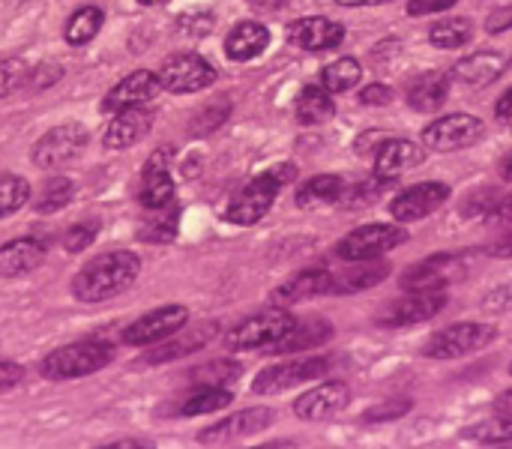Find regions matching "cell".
<instances>
[{
	"mask_svg": "<svg viewBox=\"0 0 512 449\" xmlns=\"http://www.w3.org/2000/svg\"><path fill=\"white\" fill-rule=\"evenodd\" d=\"M141 273V261L138 255L117 249V252H105L93 261H87L75 279H72V297L78 303H105L111 297H120L123 291L132 288V282Z\"/></svg>",
	"mask_w": 512,
	"mask_h": 449,
	"instance_id": "obj_1",
	"label": "cell"
},
{
	"mask_svg": "<svg viewBox=\"0 0 512 449\" xmlns=\"http://www.w3.org/2000/svg\"><path fill=\"white\" fill-rule=\"evenodd\" d=\"M111 360H114L111 345H105V342H75V345H63V348L51 351L42 360V375L48 381H75V378L96 375Z\"/></svg>",
	"mask_w": 512,
	"mask_h": 449,
	"instance_id": "obj_2",
	"label": "cell"
},
{
	"mask_svg": "<svg viewBox=\"0 0 512 449\" xmlns=\"http://www.w3.org/2000/svg\"><path fill=\"white\" fill-rule=\"evenodd\" d=\"M294 315L285 309V306H270V309H264V312H258V315H252V318H246L243 324H237L231 333H228V339H225V345L231 348V351H258V348H270V345H276L279 339H285L291 330H294Z\"/></svg>",
	"mask_w": 512,
	"mask_h": 449,
	"instance_id": "obj_3",
	"label": "cell"
},
{
	"mask_svg": "<svg viewBox=\"0 0 512 449\" xmlns=\"http://www.w3.org/2000/svg\"><path fill=\"white\" fill-rule=\"evenodd\" d=\"M498 339V330L489 324H474V321H462V324H450L441 333H435L426 345L423 354L432 360H459V357H471L483 348H489Z\"/></svg>",
	"mask_w": 512,
	"mask_h": 449,
	"instance_id": "obj_4",
	"label": "cell"
},
{
	"mask_svg": "<svg viewBox=\"0 0 512 449\" xmlns=\"http://www.w3.org/2000/svg\"><path fill=\"white\" fill-rule=\"evenodd\" d=\"M468 258L453 252H438L414 267H408L399 279L402 291H444L453 282H462L468 276Z\"/></svg>",
	"mask_w": 512,
	"mask_h": 449,
	"instance_id": "obj_5",
	"label": "cell"
},
{
	"mask_svg": "<svg viewBox=\"0 0 512 449\" xmlns=\"http://www.w3.org/2000/svg\"><path fill=\"white\" fill-rule=\"evenodd\" d=\"M330 366H333L330 357H294V360L276 363V366L264 369L261 375H255L252 390L258 396H276V393L294 390V387H300L306 381H315V378L327 375Z\"/></svg>",
	"mask_w": 512,
	"mask_h": 449,
	"instance_id": "obj_6",
	"label": "cell"
},
{
	"mask_svg": "<svg viewBox=\"0 0 512 449\" xmlns=\"http://www.w3.org/2000/svg\"><path fill=\"white\" fill-rule=\"evenodd\" d=\"M87 147V129L81 123H63L48 129L30 150V159L36 168L42 171H54L63 168L69 162H75Z\"/></svg>",
	"mask_w": 512,
	"mask_h": 449,
	"instance_id": "obj_7",
	"label": "cell"
},
{
	"mask_svg": "<svg viewBox=\"0 0 512 449\" xmlns=\"http://www.w3.org/2000/svg\"><path fill=\"white\" fill-rule=\"evenodd\" d=\"M486 135V123L474 114H444L423 129V147L435 153H453L477 144Z\"/></svg>",
	"mask_w": 512,
	"mask_h": 449,
	"instance_id": "obj_8",
	"label": "cell"
},
{
	"mask_svg": "<svg viewBox=\"0 0 512 449\" xmlns=\"http://www.w3.org/2000/svg\"><path fill=\"white\" fill-rule=\"evenodd\" d=\"M405 240H408V231H402L396 225H363L336 243V255L348 264L369 261V258H381L384 252L402 246Z\"/></svg>",
	"mask_w": 512,
	"mask_h": 449,
	"instance_id": "obj_9",
	"label": "cell"
},
{
	"mask_svg": "<svg viewBox=\"0 0 512 449\" xmlns=\"http://www.w3.org/2000/svg\"><path fill=\"white\" fill-rule=\"evenodd\" d=\"M279 189H282V180H279L273 171L258 174L255 180H249V183L231 198L228 213H225L228 222H234V225H255V222H261V219L270 213V207H273Z\"/></svg>",
	"mask_w": 512,
	"mask_h": 449,
	"instance_id": "obj_10",
	"label": "cell"
},
{
	"mask_svg": "<svg viewBox=\"0 0 512 449\" xmlns=\"http://www.w3.org/2000/svg\"><path fill=\"white\" fill-rule=\"evenodd\" d=\"M159 81H162V90H171V93H198L216 81V69L201 54L183 51V54H171L162 63Z\"/></svg>",
	"mask_w": 512,
	"mask_h": 449,
	"instance_id": "obj_11",
	"label": "cell"
},
{
	"mask_svg": "<svg viewBox=\"0 0 512 449\" xmlns=\"http://www.w3.org/2000/svg\"><path fill=\"white\" fill-rule=\"evenodd\" d=\"M189 321V309L186 306H162V309H153L150 315L132 321L126 330H123V342L132 345V348H147V345H159L165 339H171L174 333H180Z\"/></svg>",
	"mask_w": 512,
	"mask_h": 449,
	"instance_id": "obj_12",
	"label": "cell"
},
{
	"mask_svg": "<svg viewBox=\"0 0 512 449\" xmlns=\"http://www.w3.org/2000/svg\"><path fill=\"white\" fill-rule=\"evenodd\" d=\"M444 306H447L444 291H408V297L390 303L378 315V324L387 330L414 327V324H423V321H432L435 315H441Z\"/></svg>",
	"mask_w": 512,
	"mask_h": 449,
	"instance_id": "obj_13",
	"label": "cell"
},
{
	"mask_svg": "<svg viewBox=\"0 0 512 449\" xmlns=\"http://www.w3.org/2000/svg\"><path fill=\"white\" fill-rule=\"evenodd\" d=\"M447 201H450V186L441 180H426V183H417V186L399 192L390 201V216L402 225L420 222V219L432 216L438 207H444Z\"/></svg>",
	"mask_w": 512,
	"mask_h": 449,
	"instance_id": "obj_14",
	"label": "cell"
},
{
	"mask_svg": "<svg viewBox=\"0 0 512 449\" xmlns=\"http://www.w3.org/2000/svg\"><path fill=\"white\" fill-rule=\"evenodd\" d=\"M273 426V411L270 408H246L240 414H231L207 429L198 432V444L204 447H219V444H234L243 438H252L264 429Z\"/></svg>",
	"mask_w": 512,
	"mask_h": 449,
	"instance_id": "obj_15",
	"label": "cell"
},
{
	"mask_svg": "<svg viewBox=\"0 0 512 449\" xmlns=\"http://www.w3.org/2000/svg\"><path fill=\"white\" fill-rule=\"evenodd\" d=\"M348 402H351V390L345 381H324L294 402V414L303 423H321V420H330L339 411H345Z\"/></svg>",
	"mask_w": 512,
	"mask_h": 449,
	"instance_id": "obj_16",
	"label": "cell"
},
{
	"mask_svg": "<svg viewBox=\"0 0 512 449\" xmlns=\"http://www.w3.org/2000/svg\"><path fill=\"white\" fill-rule=\"evenodd\" d=\"M162 90V81L156 72H147V69H138L132 75H126L123 81H117L105 99H102V111H126V108H135V105H147L150 99H156V93Z\"/></svg>",
	"mask_w": 512,
	"mask_h": 449,
	"instance_id": "obj_17",
	"label": "cell"
},
{
	"mask_svg": "<svg viewBox=\"0 0 512 449\" xmlns=\"http://www.w3.org/2000/svg\"><path fill=\"white\" fill-rule=\"evenodd\" d=\"M171 153L156 150L141 174V204L144 210H168L174 201V180H171Z\"/></svg>",
	"mask_w": 512,
	"mask_h": 449,
	"instance_id": "obj_18",
	"label": "cell"
},
{
	"mask_svg": "<svg viewBox=\"0 0 512 449\" xmlns=\"http://www.w3.org/2000/svg\"><path fill=\"white\" fill-rule=\"evenodd\" d=\"M288 39L294 45H300L303 51H330V48L342 45L345 27L333 18L309 15V18H297L288 24Z\"/></svg>",
	"mask_w": 512,
	"mask_h": 449,
	"instance_id": "obj_19",
	"label": "cell"
},
{
	"mask_svg": "<svg viewBox=\"0 0 512 449\" xmlns=\"http://www.w3.org/2000/svg\"><path fill=\"white\" fill-rule=\"evenodd\" d=\"M426 162V147L408 141V138H387L384 147L375 153V177L393 183L396 177L420 168Z\"/></svg>",
	"mask_w": 512,
	"mask_h": 449,
	"instance_id": "obj_20",
	"label": "cell"
},
{
	"mask_svg": "<svg viewBox=\"0 0 512 449\" xmlns=\"http://www.w3.org/2000/svg\"><path fill=\"white\" fill-rule=\"evenodd\" d=\"M153 120H156V111H150L147 105H135V108L117 111L114 120L108 123L105 135H102V144L108 150H126V147L138 144L153 129Z\"/></svg>",
	"mask_w": 512,
	"mask_h": 449,
	"instance_id": "obj_21",
	"label": "cell"
},
{
	"mask_svg": "<svg viewBox=\"0 0 512 449\" xmlns=\"http://www.w3.org/2000/svg\"><path fill=\"white\" fill-rule=\"evenodd\" d=\"M504 72H507V57L504 54H498V51H477V54H468L459 63H453L450 81H456L462 87H489Z\"/></svg>",
	"mask_w": 512,
	"mask_h": 449,
	"instance_id": "obj_22",
	"label": "cell"
},
{
	"mask_svg": "<svg viewBox=\"0 0 512 449\" xmlns=\"http://www.w3.org/2000/svg\"><path fill=\"white\" fill-rule=\"evenodd\" d=\"M48 249L42 240L36 237H18L0 246V276L3 279H18L33 273L36 267H42Z\"/></svg>",
	"mask_w": 512,
	"mask_h": 449,
	"instance_id": "obj_23",
	"label": "cell"
},
{
	"mask_svg": "<svg viewBox=\"0 0 512 449\" xmlns=\"http://www.w3.org/2000/svg\"><path fill=\"white\" fill-rule=\"evenodd\" d=\"M333 291V273L327 270H303L294 279H288L285 285H279L273 291V303L276 306H291L300 300H312L318 294H330Z\"/></svg>",
	"mask_w": 512,
	"mask_h": 449,
	"instance_id": "obj_24",
	"label": "cell"
},
{
	"mask_svg": "<svg viewBox=\"0 0 512 449\" xmlns=\"http://www.w3.org/2000/svg\"><path fill=\"white\" fill-rule=\"evenodd\" d=\"M270 45V30L258 21H240L228 36H225V54L237 63L255 60L264 54Z\"/></svg>",
	"mask_w": 512,
	"mask_h": 449,
	"instance_id": "obj_25",
	"label": "cell"
},
{
	"mask_svg": "<svg viewBox=\"0 0 512 449\" xmlns=\"http://www.w3.org/2000/svg\"><path fill=\"white\" fill-rule=\"evenodd\" d=\"M390 276V264L369 258V261H354L351 270L345 273H333V291L330 294H357V291H369L375 285H381Z\"/></svg>",
	"mask_w": 512,
	"mask_h": 449,
	"instance_id": "obj_26",
	"label": "cell"
},
{
	"mask_svg": "<svg viewBox=\"0 0 512 449\" xmlns=\"http://www.w3.org/2000/svg\"><path fill=\"white\" fill-rule=\"evenodd\" d=\"M333 336V327L327 321H309V324H294V330L279 339L276 345L267 348V354L273 357H282V354H297V351H315L321 348L324 342H330Z\"/></svg>",
	"mask_w": 512,
	"mask_h": 449,
	"instance_id": "obj_27",
	"label": "cell"
},
{
	"mask_svg": "<svg viewBox=\"0 0 512 449\" xmlns=\"http://www.w3.org/2000/svg\"><path fill=\"white\" fill-rule=\"evenodd\" d=\"M294 114L303 126H321L336 114V102L333 93L324 84H309L300 90L297 102H294Z\"/></svg>",
	"mask_w": 512,
	"mask_h": 449,
	"instance_id": "obj_28",
	"label": "cell"
},
{
	"mask_svg": "<svg viewBox=\"0 0 512 449\" xmlns=\"http://www.w3.org/2000/svg\"><path fill=\"white\" fill-rule=\"evenodd\" d=\"M450 96V75L444 72H429V75H420L411 87H408V105L414 111H438Z\"/></svg>",
	"mask_w": 512,
	"mask_h": 449,
	"instance_id": "obj_29",
	"label": "cell"
},
{
	"mask_svg": "<svg viewBox=\"0 0 512 449\" xmlns=\"http://www.w3.org/2000/svg\"><path fill=\"white\" fill-rule=\"evenodd\" d=\"M345 192V180L336 174H318L312 180H306L297 189V207L309 210V207H321V204H339Z\"/></svg>",
	"mask_w": 512,
	"mask_h": 449,
	"instance_id": "obj_30",
	"label": "cell"
},
{
	"mask_svg": "<svg viewBox=\"0 0 512 449\" xmlns=\"http://www.w3.org/2000/svg\"><path fill=\"white\" fill-rule=\"evenodd\" d=\"M105 24V12L99 6H81L69 15L66 27H63V39L75 48L87 45L90 39H96V33Z\"/></svg>",
	"mask_w": 512,
	"mask_h": 449,
	"instance_id": "obj_31",
	"label": "cell"
},
{
	"mask_svg": "<svg viewBox=\"0 0 512 449\" xmlns=\"http://www.w3.org/2000/svg\"><path fill=\"white\" fill-rule=\"evenodd\" d=\"M231 393L225 387H213V384H201L195 387V393H189L180 405V414L183 417H204V414H216L222 408L231 405Z\"/></svg>",
	"mask_w": 512,
	"mask_h": 449,
	"instance_id": "obj_32",
	"label": "cell"
},
{
	"mask_svg": "<svg viewBox=\"0 0 512 449\" xmlns=\"http://www.w3.org/2000/svg\"><path fill=\"white\" fill-rule=\"evenodd\" d=\"M363 81V66L354 57H339L333 63H327L321 69V84L336 96V93H348L351 87H357Z\"/></svg>",
	"mask_w": 512,
	"mask_h": 449,
	"instance_id": "obj_33",
	"label": "cell"
},
{
	"mask_svg": "<svg viewBox=\"0 0 512 449\" xmlns=\"http://www.w3.org/2000/svg\"><path fill=\"white\" fill-rule=\"evenodd\" d=\"M474 36V24L468 18H444L438 24H432L429 30V42L441 51H456L462 45H468Z\"/></svg>",
	"mask_w": 512,
	"mask_h": 449,
	"instance_id": "obj_34",
	"label": "cell"
},
{
	"mask_svg": "<svg viewBox=\"0 0 512 449\" xmlns=\"http://www.w3.org/2000/svg\"><path fill=\"white\" fill-rule=\"evenodd\" d=\"M213 333H216V324H204L201 330H195V333H189V336H183V339H177V342L162 345L156 354H150V363H168V360L186 357V354L198 351L201 345H207Z\"/></svg>",
	"mask_w": 512,
	"mask_h": 449,
	"instance_id": "obj_35",
	"label": "cell"
},
{
	"mask_svg": "<svg viewBox=\"0 0 512 449\" xmlns=\"http://www.w3.org/2000/svg\"><path fill=\"white\" fill-rule=\"evenodd\" d=\"M72 195H75V186H72L69 177H51V180H45V186H42V192L36 198V210L42 216L57 213L72 201Z\"/></svg>",
	"mask_w": 512,
	"mask_h": 449,
	"instance_id": "obj_36",
	"label": "cell"
},
{
	"mask_svg": "<svg viewBox=\"0 0 512 449\" xmlns=\"http://www.w3.org/2000/svg\"><path fill=\"white\" fill-rule=\"evenodd\" d=\"M462 438L477 441V444H489V447L512 444V417L495 414V420H486V423H480V426H474V429H465Z\"/></svg>",
	"mask_w": 512,
	"mask_h": 449,
	"instance_id": "obj_37",
	"label": "cell"
},
{
	"mask_svg": "<svg viewBox=\"0 0 512 449\" xmlns=\"http://www.w3.org/2000/svg\"><path fill=\"white\" fill-rule=\"evenodd\" d=\"M30 198V183L18 174H0V216L18 213Z\"/></svg>",
	"mask_w": 512,
	"mask_h": 449,
	"instance_id": "obj_38",
	"label": "cell"
},
{
	"mask_svg": "<svg viewBox=\"0 0 512 449\" xmlns=\"http://www.w3.org/2000/svg\"><path fill=\"white\" fill-rule=\"evenodd\" d=\"M243 369H240V363H234V360H216V363H207V366H201V369H195V372H189L192 375V384H213V387H225V384H231V381H237V375H240Z\"/></svg>",
	"mask_w": 512,
	"mask_h": 449,
	"instance_id": "obj_39",
	"label": "cell"
},
{
	"mask_svg": "<svg viewBox=\"0 0 512 449\" xmlns=\"http://www.w3.org/2000/svg\"><path fill=\"white\" fill-rule=\"evenodd\" d=\"M387 186H390L387 180H381V177H369V180L357 183L354 189L342 192V198H339V201H345V207H348V210L369 207V204H375V201L384 195V189H387Z\"/></svg>",
	"mask_w": 512,
	"mask_h": 449,
	"instance_id": "obj_40",
	"label": "cell"
},
{
	"mask_svg": "<svg viewBox=\"0 0 512 449\" xmlns=\"http://www.w3.org/2000/svg\"><path fill=\"white\" fill-rule=\"evenodd\" d=\"M231 114V102H213L207 108H201L192 120V132L195 135H210L213 129H219Z\"/></svg>",
	"mask_w": 512,
	"mask_h": 449,
	"instance_id": "obj_41",
	"label": "cell"
},
{
	"mask_svg": "<svg viewBox=\"0 0 512 449\" xmlns=\"http://www.w3.org/2000/svg\"><path fill=\"white\" fill-rule=\"evenodd\" d=\"M411 411V399H390V402H381L375 408H369L363 414V423H390V420H399Z\"/></svg>",
	"mask_w": 512,
	"mask_h": 449,
	"instance_id": "obj_42",
	"label": "cell"
},
{
	"mask_svg": "<svg viewBox=\"0 0 512 449\" xmlns=\"http://www.w3.org/2000/svg\"><path fill=\"white\" fill-rule=\"evenodd\" d=\"M210 30H213V15L210 12H189V15H180V21H177V33L189 36V39H201Z\"/></svg>",
	"mask_w": 512,
	"mask_h": 449,
	"instance_id": "obj_43",
	"label": "cell"
},
{
	"mask_svg": "<svg viewBox=\"0 0 512 449\" xmlns=\"http://www.w3.org/2000/svg\"><path fill=\"white\" fill-rule=\"evenodd\" d=\"M27 81V66L21 60H0V99L9 96L18 84Z\"/></svg>",
	"mask_w": 512,
	"mask_h": 449,
	"instance_id": "obj_44",
	"label": "cell"
},
{
	"mask_svg": "<svg viewBox=\"0 0 512 449\" xmlns=\"http://www.w3.org/2000/svg\"><path fill=\"white\" fill-rule=\"evenodd\" d=\"M93 240H96V225L93 222H81V225H72L63 234V249L66 252H84Z\"/></svg>",
	"mask_w": 512,
	"mask_h": 449,
	"instance_id": "obj_45",
	"label": "cell"
},
{
	"mask_svg": "<svg viewBox=\"0 0 512 449\" xmlns=\"http://www.w3.org/2000/svg\"><path fill=\"white\" fill-rule=\"evenodd\" d=\"M387 138H390V132H384V129H369V132H363V135L354 141V153H360V156H375V153L384 147Z\"/></svg>",
	"mask_w": 512,
	"mask_h": 449,
	"instance_id": "obj_46",
	"label": "cell"
},
{
	"mask_svg": "<svg viewBox=\"0 0 512 449\" xmlns=\"http://www.w3.org/2000/svg\"><path fill=\"white\" fill-rule=\"evenodd\" d=\"M459 0H408V15L420 18V15H438L453 9Z\"/></svg>",
	"mask_w": 512,
	"mask_h": 449,
	"instance_id": "obj_47",
	"label": "cell"
},
{
	"mask_svg": "<svg viewBox=\"0 0 512 449\" xmlns=\"http://www.w3.org/2000/svg\"><path fill=\"white\" fill-rule=\"evenodd\" d=\"M393 102V87L387 84H369L360 90V105H390Z\"/></svg>",
	"mask_w": 512,
	"mask_h": 449,
	"instance_id": "obj_48",
	"label": "cell"
},
{
	"mask_svg": "<svg viewBox=\"0 0 512 449\" xmlns=\"http://www.w3.org/2000/svg\"><path fill=\"white\" fill-rule=\"evenodd\" d=\"M21 381H24V369H21V366H15V363H0V393L15 390Z\"/></svg>",
	"mask_w": 512,
	"mask_h": 449,
	"instance_id": "obj_49",
	"label": "cell"
},
{
	"mask_svg": "<svg viewBox=\"0 0 512 449\" xmlns=\"http://www.w3.org/2000/svg\"><path fill=\"white\" fill-rule=\"evenodd\" d=\"M512 27V6H501V9H495L489 18H486V30L489 33H504V30H510Z\"/></svg>",
	"mask_w": 512,
	"mask_h": 449,
	"instance_id": "obj_50",
	"label": "cell"
},
{
	"mask_svg": "<svg viewBox=\"0 0 512 449\" xmlns=\"http://www.w3.org/2000/svg\"><path fill=\"white\" fill-rule=\"evenodd\" d=\"M489 255H492V258H512V231L501 234V237L489 246Z\"/></svg>",
	"mask_w": 512,
	"mask_h": 449,
	"instance_id": "obj_51",
	"label": "cell"
},
{
	"mask_svg": "<svg viewBox=\"0 0 512 449\" xmlns=\"http://www.w3.org/2000/svg\"><path fill=\"white\" fill-rule=\"evenodd\" d=\"M495 114H498V120H501V123L512 126V90H507V93L498 99V105H495Z\"/></svg>",
	"mask_w": 512,
	"mask_h": 449,
	"instance_id": "obj_52",
	"label": "cell"
},
{
	"mask_svg": "<svg viewBox=\"0 0 512 449\" xmlns=\"http://www.w3.org/2000/svg\"><path fill=\"white\" fill-rule=\"evenodd\" d=\"M492 216H495L498 222H512V195H507V198H501V201L495 204Z\"/></svg>",
	"mask_w": 512,
	"mask_h": 449,
	"instance_id": "obj_53",
	"label": "cell"
},
{
	"mask_svg": "<svg viewBox=\"0 0 512 449\" xmlns=\"http://www.w3.org/2000/svg\"><path fill=\"white\" fill-rule=\"evenodd\" d=\"M288 6V0H252V9H258V12H279V9H285Z\"/></svg>",
	"mask_w": 512,
	"mask_h": 449,
	"instance_id": "obj_54",
	"label": "cell"
},
{
	"mask_svg": "<svg viewBox=\"0 0 512 449\" xmlns=\"http://www.w3.org/2000/svg\"><path fill=\"white\" fill-rule=\"evenodd\" d=\"M492 411H495V414H504V417H512V390L510 393H501V396L495 399Z\"/></svg>",
	"mask_w": 512,
	"mask_h": 449,
	"instance_id": "obj_55",
	"label": "cell"
},
{
	"mask_svg": "<svg viewBox=\"0 0 512 449\" xmlns=\"http://www.w3.org/2000/svg\"><path fill=\"white\" fill-rule=\"evenodd\" d=\"M339 6H381V3H393V0H336Z\"/></svg>",
	"mask_w": 512,
	"mask_h": 449,
	"instance_id": "obj_56",
	"label": "cell"
},
{
	"mask_svg": "<svg viewBox=\"0 0 512 449\" xmlns=\"http://www.w3.org/2000/svg\"><path fill=\"white\" fill-rule=\"evenodd\" d=\"M501 177H504L507 183H512V159L504 165V168H501Z\"/></svg>",
	"mask_w": 512,
	"mask_h": 449,
	"instance_id": "obj_57",
	"label": "cell"
},
{
	"mask_svg": "<svg viewBox=\"0 0 512 449\" xmlns=\"http://www.w3.org/2000/svg\"><path fill=\"white\" fill-rule=\"evenodd\" d=\"M141 6H162V3H168V0H138Z\"/></svg>",
	"mask_w": 512,
	"mask_h": 449,
	"instance_id": "obj_58",
	"label": "cell"
},
{
	"mask_svg": "<svg viewBox=\"0 0 512 449\" xmlns=\"http://www.w3.org/2000/svg\"><path fill=\"white\" fill-rule=\"evenodd\" d=\"M510 375H512V363H510Z\"/></svg>",
	"mask_w": 512,
	"mask_h": 449,
	"instance_id": "obj_59",
	"label": "cell"
},
{
	"mask_svg": "<svg viewBox=\"0 0 512 449\" xmlns=\"http://www.w3.org/2000/svg\"><path fill=\"white\" fill-rule=\"evenodd\" d=\"M510 66H512V60H510Z\"/></svg>",
	"mask_w": 512,
	"mask_h": 449,
	"instance_id": "obj_60",
	"label": "cell"
}]
</instances>
